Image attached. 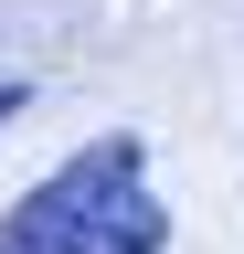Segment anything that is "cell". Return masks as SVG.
<instances>
[{
    "label": "cell",
    "mask_w": 244,
    "mask_h": 254,
    "mask_svg": "<svg viewBox=\"0 0 244 254\" xmlns=\"http://www.w3.org/2000/svg\"><path fill=\"white\" fill-rule=\"evenodd\" d=\"M170 212L149 190V148L128 127L85 138L53 180H32L11 212H0V254H160Z\"/></svg>",
    "instance_id": "6da1fadb"
},
{
    "label": "cell",
    "mask_w": 244,
    "mask_h": 254,
    "mask_svg": "<svg viewBox=\"0 0 244 254\" xmlns=\"http://www.w3.org/2000/svg\"><path fill=\"white\" fill-rule=\"evenodd\" d=\"M0 117H21V85H0Z\"/></svg>",
    "instance_id": "7a4b0ae2"
}]
</instances>
